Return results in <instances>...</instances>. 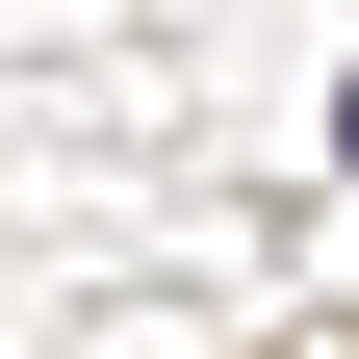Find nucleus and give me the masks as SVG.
Listing matches in <instances>:
<instances>
[{
    "mask_svg": "<svg viewBox=\"0 0 359 359\" xmlns=\"http://www.w3.org/2000/svg\"><path fill=\"white\" fill-rule=\"evenodd\" d=\"M334 154H359V103H334Z\"/></svg>",
    "mask_w": 359,
    "mask_h": 359,
    "instance_id": "1",
    "label": "nucleus"
}]
</instances>
